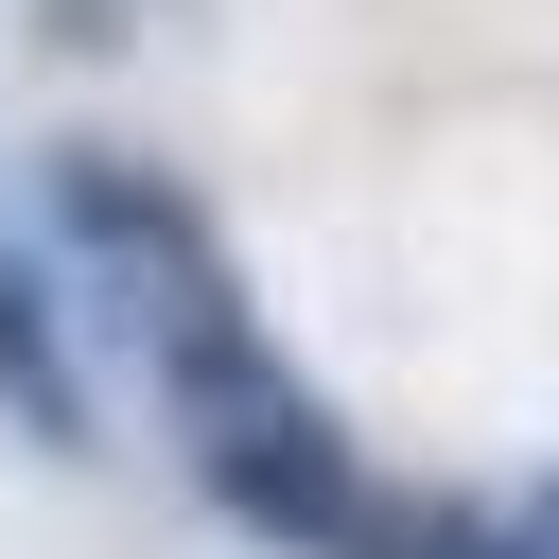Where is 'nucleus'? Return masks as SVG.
<instances>
[{"label": "nucleus", "instance_id": "nucleus-1", "mask_svg": "<svg viewBox=\"0 0 559 559\" xmlns=\"http://www.w3.org/2000/svg\"><path fill=\"white\" fill-rule=\"evenodd\" d=\"M0 367H17L35 437H70V367H52V314H35V280H0Z\"/></svg>", "mask_w": 559, "mask_h": 559}]
</instances>
